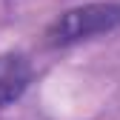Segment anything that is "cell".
Here are the masks:
<instances>
[{"mask_svg": "<svg viewBox=\"0 0 120 120\" xmlns=\"http://www.w3.org/2000/svg\"><path fill=\"white\" fill-rule=\"evenodd\" d=\"M32 77H34V69L26 54H20V52L0 54V109L20 100L29 83H32Z\"/></svg>", "mask_w": 120, "mask_h": 120, "instance_id": "7a4b0ae2", "label": "cell"}, {"mask_svg": "<svg viewBox=\"0 0 120 120\" xmlns=\"http://www.w3.org/2000/svg\"><path fill=\"white\" fill-rule=\"evenodd\" d=\"M120 29V3H86L66 9L49 23L46 46L66 49L83 40H94L100 34H112Z\"/></svg>", "mask_w": 120, "mask_h": 120, "instance_id": "6da1fadb", "label": "cell"}]
</instances>
